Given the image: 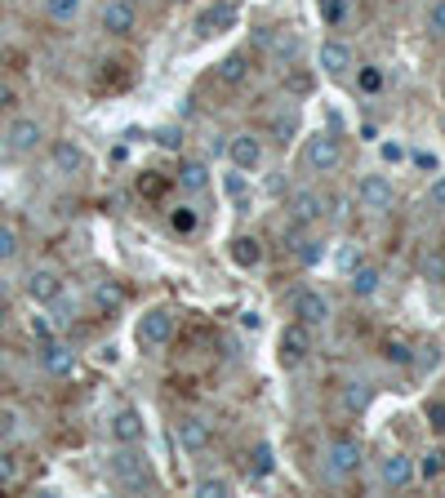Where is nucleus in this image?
<instances>
[{"mask_svg": "<svg viewBox=\"0 0 445 498\" xmlns=\"http://www.w3.org/2000/svg\"><path fill=\"white\" fill-rule=\"evenodd\" d=\"M423 272H427V281H445V254L432 249V254L423 258Z\"/></svg>", "mask_w": 445, "mask_h": 498, "instance_id": "nucleus-35", "label": "nucleus"}, {"mask_svg": "<svg viewBox=\"0 0 445 498\" xmlns=\"http://www.w3.org/2000/svg\"><path fill=\"white\" fill-rule=\"evenodd\" d=\"M14 258H19V227L0 223V263H14Z\"/></svg>", "mask_w": 445, "mask_h": 498, "instance_id": "nucleus-28", "label": "nucleus"}, {"mask_svg": "<svg viewBox=\"0 0 445 498\" xmlns=\"http://www.w3.org/2000/svg\"><path fill=\"white\" fill-rule=\"evenodd\" d=\"M5 316H10V307H5V298H0V329H5Z\"/></svg>", "mask_w": 445, "mask_h": 498, "instance_id": "nucleus-51", "label": "nucleus"}, {"mask_svg": "<svg viewBox=\"0 0 445 498\" xmlns=\"http://www.w3.org/2000/svg\"><path fill=\"white\" fill-rule=\"evenodd\" d=\"M303 165H307L312 174H334V170L343 165V143H338L334 134H312L307 147H303Z\"/></svg>", "mask_w": 445, "mask_h": 498, "instance_id": "nucleus-3", "label": "nucleus"}, {"mask_svg": "<svg viewBox=\"0 0 445 498\" xmlns=\"http://www.w3.org/2000/svg\"><path fill=\"white\" fill-rule=\"evenodd\" d=\"M441 134H445V121H441Z\"/></svg>", "mask_w": 445, "mask_h": 498, "instance_id": "nucleus-52", "label": "nucleus"}, {"mask_svg": "<svg viewBox=\"0 0 445 498\" xmlns=\"http://www.w3.org/2000/svg\"><path fill=\"white\" fill-rule=\"evenodd\" d=\"M418 476L423 480H441L445 476V449H427L423 462H418Z\"/></svg>", "mask_w": 445, "mask_h": 498, "instance_id": "nucleus-27", "label": "nucleus"}, {"mask_svg": "<svg viewBox=\"0 0 445 498\" xmlns=\"http://www.w3.org/2000/svg\"><path fill=\"white\" fill-rule=\"evenodd\" d=\"M41 143H45L41 121H32V116H14V121L5 125V147H10L14 156H32Z\"/></svg>", "mask_w": 445, "mask_h": 498, "instance_id": "nucleus-5", "label": "nucleus"}, {"mask_svg": "<svg viewBox=\"0 0 445 498\" xmlns=\"http://www.w3.org/2000/svg\"><path fill=\"white\" fill-rule=\"evenodd\" d=\"M134 23H139V14H134L130 0H107V5H103V32L107 36H130Z\"/></svg>", "mask_w": 445, "mask_h": 498, "instance_id": "nucleus-15", "label": "nucleus"}, {"mask_svg": "<svg viewBox=\"0 0 445 498\" xmlns=\"http://www.w3.org/2000/svg\"><path fill=\"white\" fill-rule=\"evenodd\" d=\"M409 356H414V347H409L405 338H387V343H383V360H387V365H409Z\"/></svg>", "mask_w": 445, "mask_h": 498, "instance_id": "nucleus-29", "label": "nucleus"}, {"mask_svg": "<svg viewBox=\"0 0 445 498\" xmlns=\"http://www.w3.org/2000/svg\"><path fill=\"white\" fill-rule=\"evenodd\" d=\"M378 285H383V272H378L374 263H356V272H352V294H356V298H370Z\"/></svg>", "mask_w": 445, "mask_h": 498, "instance_id": "nucleus-22", "label": "nucleus"}, {"mask_svg": "<svg viewBox=\"0 0 445 498\" xmlns=\"http://www.w3.org/2000/svg\"><path fill=\"white\" fill-rule=\"evenodd\" d=\"M236 19V10L232 5H219V10H210V14H201V23H196V32L201 36H214V28H227Z\"/></svg>", "mask_w": 445, "mask_h": 498, "instance_id": "nucleus-25", "label": "nucleus"}, {"mask_svg": "<svg viewBox=\"0 0 445 498\" xmlns=\"http://www.w3.org/2000/svg\"><path fill=\"white\" fill-rule=\"evenodd\" d=\"M427 205H432V209H445V174L427 187Z\"/></svg>", "mask_w": 445, "mask_h": 498, "instance_id": "nucleus-40", "label": "nucleus"}, {"mask_svg": "<svg viewBox=\"0 0 445 498\" xmlns=\"http://www.w3.org/2000/svg\"><path fill=\"white\" fill-rule=\"evenodd\" d=\"M361 90L365 94H378L383 90V72L378 67H361Z\"/></svg>", "mask_w": 445, "mask_h": 498, "instance_id": "nucleus-37", "label": "nucleus"}, {"mask_svg": "<svg viewBox=\"0 0 445 498\" xmlns=\"http://www.w3.org/2000/svg\"><path fill=\"white\" fill-rule=\"evenodd\" d=\"M378 480H383L387 489H409V480H414V458L401 454V449H392V454L378 462Z\"/></svg>", "mask_w": 445, "mask_h": 498, "instance_id": "nucleus-13", "label": "nucleus"}, {"mask_svg": "<svg viewBox=\"0 0 445 498\" xmlns=\"http://www.w3.org/2000/svg\"><path fill=\"white\" fill-rule=\"evenodd\" d=\"M94 307H99V312H107V316H112V312H121V307H125V289H121L116 281H103V285L94 289Z\"/></svg>", "mask_w": 445, "mask_h": 498, "instance_id": "nucleus-23", "label": "nucleus"}, {"mask_svg": "<svg viewBox=\"0 0 445 498\" xmlns=\"http://www.w3.org/2000/svg\"><path fill=\"white\" fill-rule=\"evenodd\" d=\"M427 32H432V36H445V0H432V10H427Z\"/></svg>", "mask_w": 445, "mask_h": 498, "instance_id": "nucleus-33", "label": "nucleus"}, {"mask_svg": "<svg viewBox=\"0 0 445 498\" xmlns=\"http://www.w3.org/2000/svg\"><path fill=\"white\" fill-rule=\"evenodd\" d=\"M107 431H112V440H116V445H139V440H143V431H147L143 409H134V405L116 409V414H112V423H107Z\"/></svg>", "mask_w": 445, "mask_h": 498, "instance_id": "nucleus-9", "label": "nucleus"}, {"mask_svg": "<svg viewBox=\"0 0 445 498\" xmlns=\"http://www.w3.org/2000/svg\"><path fill=\"white\" fill-rule=\"evenodd\" d=\"M32 334H36V338H50L54 329H50V320H41V316H36V320H32Z\"/></svg>", "mask_w": 445, "mask_h": 498, "instance_id": "nucleus-50", "label": "nucleus"}, {"mask_svg": "<svg viewBox=\"0 0 445 498\" xmlns=\"http://www.w3.org/2000/svg\"><path fill=\"white\" fill-rule=\"evenodd\" d=\"M365 405H370V383H361V378L347 383V391H343V409H347V414H361Z\"/></svg>", "mask_w": 445, "mask_h": 498, "instance_id": "nucleus-26", "label": "nucleus"}, {"mask_svg": "<svg viewBox=\"0 0 445 498\" xmlns=\"http://www.w3.org/2000/svg\"><path fill=\"white\" fill-rule=\"evenodd\" d=\"M294 320H303L307 329L325 325V320H330V298H325L321 289H303V294H294Z\"/></svg>", "mask_w": 445, "mask_h": 498, "instance_id": "nucleus-11", "label": "nucleus"}, {"mask_svg": "<svg viewBox=\"0 0 445 498\" xmlns=\"http://www.w3.org/2000/svg\"><path fill=\"white\" fill-rule=\"evenodd\" d=\"M227 192H232V196H245V178H241V170L227 178Z\"/></svg>", "mask_w": 445, "mask_h": 498, "instance_id": "nucleus-49", "label": "nucleus"}, {"mask_svg": "<svg viewBox=\"0 0 445 498\" xmlns=\"http://www.w3.org/2000/svg\"><path fill=\"white\" fill-rule=\"evenodd\" d=\"M356 196H361V205H365V209H374V214H387V209H392V201H396L392 178H383V174H365V178L356 183Z\"/></svg>", "mask_w": 445, "mask_h": 498, "instance_id": "nucleus-7", "label": "nucleus"}, {"mask_svg": "<svg viewBox=\"0 0 445 498\" xmlns=\"http://www.w3.org/2000/svg\"><path fill=\"white\" fill-rule=\"evenodd\" d=\"M219 85H227V90H241V85H250V76H254V63H250V54H227L223 63H219Z\"/></svg>", "mask_w": 445, "mask_h": 498, "instance_id": "nucleus-16", "label": "nucleus"}, {"mask_svg": "<svg viewBox=\"0 0 445 498\" xmlns=\"http://www.w3.org/2000/svg\"><path fill=\"white\" fill-rule=\"evenodd\" d=\"M196 494H201V498H227V494H232V480L205 476V480H196Z\"/></svg>", "mask_w": 445, "mask_h": 498, "instance_id": "nucleus-30", "label": "nucleus"}, {"mask_svg": "<svg viewBox=\"0 0 445 498\" xmlns=\"http://www.w3.org/2000/svg\"><path fill=\"white\" fill-rule=\"evenodd\" d=\"M258 325H263V316H258V312H241V329H250V334H254Z\"/></svg>", "mask_w": 445, "mask_h": 498, "instance_id": "nucleus-48", "label": "nucleus"}, {"mask_svg": "<svg viewBox=\"0 0 445 498\" xmlns=\"http://www.w3.org/2000/svg\"><path fill=\"white\" fill-rule=\"evenodd\" d=\"M423 414H427V423H432V427H445V400H427V405H423Z\"/></svg>", "mask_w": 445, "mask_h": 498, "instance_id": "nucleus-39", "label": "nucleus"}, {"mask_svg": "<svg viewBox=\"0 0 445 498\" xmlns=\"http://www.w3.org/2000/svg\"><path fill=\"white\" fill-rule=\"evenodd\" d=\"M50 161H54V170H59V174H68V178H76V174H85V170H90L85 147H81V143H72V138H59V143L50 147Z\"/></svg>", "mask_w": 445, "mask_h": 498, "instance_id": "nucleus-10", "label": "nucleus"}, {"mask_svg": "<svg viewBox=\"0 0 445 498\" xmlns=\"http://www.w3.org/2000/svg\"><path fill=\"white\" fill-rule=\"evenodd\" d=\"M14 431H19V414L10 405H0V440H10Z\"/></svg>", "mask_w": 445, "mask_h": 498, "instance_id": "nucleus-36", "label": "nucleus"}, {"mask_svg": "<svg viewBox=\"0 0 445 498\" xmlns=\"http://www.w3.org/2000/svg\"><path fill=\"white\" fill-rule=\"evenodd\" d=\"M307 352H312V329H307L303 320H290V325L281 329L276 360H281L285 369H294V365H303V360H307Z\"/></svg>", "mask_w": 445, "mask_h": 498, "instance_id": "nucleus-4", "label": "nucleus"}, {"mask_svg": "<svg viewBox=\"0 0 445 498\" xmlns=\"http://www.w3.org/2000/svg\"><path fill=\"white\" fill-rule=\"evenodd\" d=\"M179 187L183 192H205L210 187V165L205 161H183L179 165Z\"/></svg>", "mask_w": 445, "mask_h": 498, "instance_id": "nucleus-20", "label": "nucleus"}, {"mask_svg": "<svg viewBox=\"0 0 445 498\" xmlns=\"http://www.w3.org/2000/svg\"><path fill=\"white\" fill-rule=\"evenodd\" d=\"M227 156H232V170H258L263 165V138L258 134H232V143H227Z\"/></svg>", "mask_w": 445, "mask_h": 498, "instance_id": "nucleus-8", "label": "nucleus"}, {"mask_svg": "<svg viewBox=\"0 0 445 498\" xmlns=\"http://www.w3.org/2000/svg\"><path fill=\"white\" fill-rule=\"evenodd\" d=\"M272 130H276V138H281V143H285V138H290V134H294V116H281V121H276V125H272Z\"/></svg>", "mask_w": 445, "mask_h": 498, "instance_id": "nucleus-44", "label": "nucleus"}, {"mask_svg": "<svg viewBox=\"0 0 445 498\" xmlns=\"http://www.w3.org/2000/svg\"><path fill=\"white\" fill-rule=\"evenodd\" d=\"M112 480L121 489H147L152 485V467H147V454H139L134 445H121L112 454Z\"/></svg>", "mask_w": 445, "mask_h": 498, "instance_id": "nucleus-1", "label": "nucleus"}, {"mask_svg": "<svg viewBox=\"0 0 445 498\" xmlns=\"http://www.w3.org/2000/svg\"><path fill=\"white\" fill-rule=\"evenodd\" d=\"M81 10H85V0H45V14L54 23H63V28H72L81 19Z\"/></svg>", "mask_w": 445, "mask_h": 498, "instance_id": "nucleus-24", "label": "nucleus"}, {"mask_svg": "<svg viewBox=\"0 0 445 498\" xmlns=\"http://www.w3.org/2000/svg\"><path fill=\"white\" fill-rule=\"evenodd\" d=\"M316 5H321L325 23H343V0H316Z\"/></svg>", "mask_w": 445, "mask_h": 498, "instance_id": "nucleus-38", "label": "nucleus"}, {"mask_svg": "<svg viewBox=\"0 0 445 498\" xmlns=\"http://www.w3.org/2000/svg\"><path fill=\"white\" fill-rule=\"evenodd\" d=\"M41 360H45V374H54V378H72L76 374V352L68 347V343H45V352H41Z\"/></svg>", "mask_w": 445, "mask_h": 498, "instance_id": "nucleus-18", "label": "nucleus"}, {"mask_svg": "<svg viewBox=\"0 0 445 498\" xmlns=\"http://www.w3.org/2000/svg\"><path fill=\"white\" fill-rule=\"evenodd\" d=\"M321 249H325L321 241H298V263L303 267H316L321 263Z\"/></svg>", "mask_w": 445, "mask_h": 498, "instance_id": "nucleus-34", "label": "nucleus"}, {"mask_svg": "<svg viewBox=\"0 0 445 498\" xmlns=\"http://www.w3.org/2000/svg\"><path fill=\"white\" fill-rule=\"evenodd\" d=\"M134 338H139V347H165V343L174 338V316H170L165 307H152V312H143V316H139V329H134Z\"/></svg>", "mask_w": 445, "mask_h": 498, "instance_id": "nucleus-6", "label": "nucleus"}, {"mask_svg": "<svg viewBox=\"0 0 445 498\" xmlns=\"http://www.w3.org/2000/svg\"><path fill=\"white\" fill-rule=\"evenodd\" d=\"M28 298H32V303H59V298H63V276H59L54 267H36V272L28 276Z\"/></svg>", "mask_w": 445, "mask_h": 498, "instance_id": "nucleus-14", "label": "nucleus"}, {"mask_svg": "<svg viewBox=\"0 0 445 498\" xmlns=\"http://www.w3.org/2000/svg\"><path fill=\"white\" fill-rule=\"evenodd\" d=\"M321 214H325V205H321L316 192H294L290 196V223L294 227H312V223H321Z\"/></svg>", "mask_w": 445, "mask_h": 498, "instance_id": "nucleus-17", "label": "nucleus"}, {"mask_svg": "<svg viewBox=\"0 0 445 498\" xmlns=\"http://www.w3.org/2000/svg\"><path fill=\"white\" fill-rule=\"evenodd\" d=\"M325 467H330L334 480H347V476L361 467V440L347 436V431L330 436V445H325Z\"/></svg>", "mask_w": 445, "mask_h": 498, "instance_id": "nucleus-2", "label": "nucleus"}, {"mask_svg": "<svg viewBox=\"0 0 445 498\" xmlns=\"http://www.w3.org/2000/svg\"><path fill=\"white\" fill-rule=\"evenodd\" d=\"M352 67V50L343 41H321V72L325 76H347Z\"/></svg>", "mask_w": 445, "mask_h": 498, "instance_id": "nucleus-19", "label": "nucleus"}, {"mask_svg": "<svg viewBox=\"0 0 445 498\" xmlns=\"http://www.w3.org/2000/svg\"><path fill=\"white\" fill-rule=\"evenodd\" d=\"M232 263L236 267H258L263 263V241L258 236H236L232 241Z\"/></svg>", "mask_w": 445, "mask_h": 498, "instance_id": "nucleus-21", "label": "nucleus"}, {"mask_svg": "<svg viewBox=\"0 0 445 498\" xmlns=\"http://www.w3.org/2000/svg\"><path fill=\"white\" fill-rule=\"evenodd\" d=\"M174 440H179L187 454H205V449L214 445V427H210L205 418H179V427H174Z\"/></svg>", "mask_w": 445, "mask_h": 498, "instance_id": "nucleus-12", "label": "nucleus"}, {"mask_svg": "<svg viewBox=\"0 0 445 498\" xmlns=\"http://www.w3.org/2000/svg\"><path fill=\"white\" fill-rule=\"evenodd\" d=\"M156 143H161V147H179V143H183V134H179V130H161V134H156Z\"/></svg>", "mask_w": 445, "mask_h": 498, "instance_id": "nucleus-45", "label": "nucleus"}, {"mask_svg": "<svg viewBox=\"0 0 445 498\" xmlns=\"http://www.w3.org/2000/svg\"><path fill=\"white\" fill-rule=\"evenodd\" d=\"M276 59L285 63V59H298V41L290 36V41H276Z\"/></svg>", "mask_w": 445, "mask_h": 498, "instance_id": "nucleus-42", "label": "nucleus"}, {"mask_svg": "<svg viewBox=\"0 0 445 498\" xmlns=\"http://www.w3.org/2000/svg\"><path fill=\"white\" fill-rule=\"evenodd\" d=\"M5 485H14V458L0 454V489H5Z\"/></svg>", "mask_w": 445, "mask_h": 498, "instance_id": "nucleus-43", "label": "nucleus"}, {"mask_svg": "<svg viewBox=\"0 0 445 498\" xmlns=\"http://www.w3.org/2000/svg\"><path fill=\"white\" fill-rule=\"evenodd\" d=\"M409 360H414L418 369H436V360H441V356H436V347H418V356H409Z\"/></svg>", "mask_w": 445, "mask_h": 498, "instance_id": "nucleus-41", "label": "nucleus"}, {"mask_svg": "<svg viewBox=\"0 0 445 498\" xmlns=\"http://www.w3.org/2000/svg\"><path fill=\"white\" fill-rule=\"evenodd\" d=\"M272 467H276V462H272V445H258V449H254V462H250V471L263 480V476H272Z\"/></svg>", "mask_w": 445, "mask_h": 498, "instance_id": "nucleus-32", "label": "nucleus"}, {"mask_svg": "<svg viewBox=\"0 0 445 498\" xmlns=\"http://www.w3.org/2000/svg\"><path fill=\"white\" fill-rule=\"evenodd\" d=\"M383 161H392V165L405 161V147H401V143H383Z\"/></svg>", "mask_w": 445, "mask_h": 498, "instance_id": "nucleus-46", "label": "nucleus"}, {"mask_svg": "<svg viewBox=\"0 0 445 498\" xmlns=\"http://www.w3.org/2000/svg\"><path fill=\"white\" fill-rule=\"evenodd\" d=\"M170 227H174L179 236H192V232H196V214H192L187 205H179V209H170Z\"/></svg>", "mask_w": 445, "mask_h": 498, "instance_id": "nucleus-31", "label": "nucleus"}, {"mask_svg": "<svg viewBox=\"0 0 445 498\" xmlns=\"http://www.w3.org/2000/svg\"><path fill=\"white\" fill-rule=\"evenodd\" d=\"M14 103H19V94H14L10 85H0V112H10Z\"/></svg>", "mask_w": 445, "mask_h": 498, "instance_id": "nucleus-47", "label": "nucleus"}]
</instances>
